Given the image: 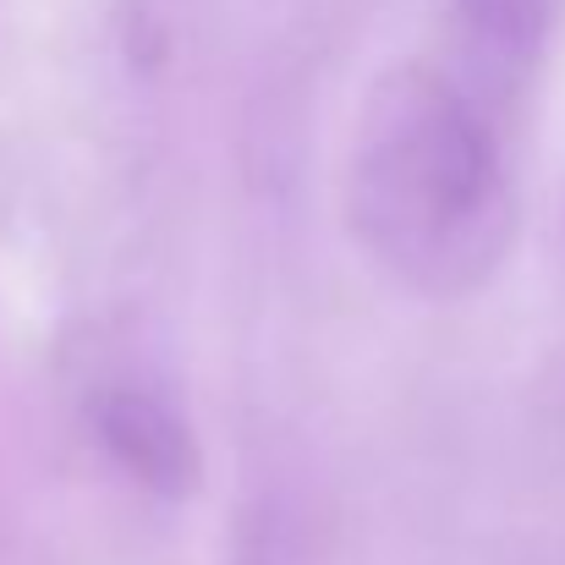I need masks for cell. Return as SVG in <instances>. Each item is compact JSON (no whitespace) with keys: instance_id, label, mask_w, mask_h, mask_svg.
I'll use <instances>...</instances> for the list:
<instances>
[{"instance_id":"obj_1","label":"cell","mask_w":565,"mask_h":565,"mask_svg":"<svg viewBox=\"0 0 565 565\" xmlns=\"http://www.w3.org/2000/svg\"><path fill=\"white\" fill-rule=\"evenodd\" d=\"M352 231L417 297L483 291L516 242V192L478 105L428 66L369 88L352 132Z\"/></svg>"},{"instance_id":"obj_2","label":"cell","mask_w":565,"mask_h":565,"mask_svg":"<svg viewBox=\"0 0 565 565\" xmlns=\"http://www.w3.org/2000/svg\"><path fill=\"white\" fill-rule=\"evenodd\" d=\"M94 428L105 450L160 500H188L203 483V450L192 423L143 384H110L94 401Z\"/></svg>"},{"instance_id":"obj_3","label":"cell","mask_w":565,"mask_h":565,"mask_svg":"<svg viewBox=\"0 0 565 565\" xmlns=\"http://www.w3.org/2000/svg\"><path fill=\"white\" fill-rule=\"evenodd\" d=\"M472 33L494 44L500 55H539L555 33L565 0H461Z\"/></svg>"}]
</instances>
